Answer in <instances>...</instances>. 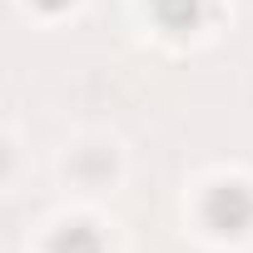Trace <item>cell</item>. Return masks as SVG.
Instances as JSON below:
<instances>
[{
  "instance_id": "obj_1",
  "label": "cell",
  "mask_w": 253,
  "mask_h": 253,
  "mask_svg": "<svg viewBox=\"0 0 253 253\" xmlns=\"http://www.w3.org/2000/svg\"><path fill=\"white\" fill-rule=\"evenodd\" d=\"M204 223H209L213 233H223V238L253 228V189H243V184H218V189H209V199H204Z\"/></svg>"
},
{
  "instance_id": "obj_2",
  "label": "cell",
  "mask_w": 253,
  "mask_h": 253,
  "mask_svg": "<svg viewBox=\"0 0 253 253\" xmlns=\"http://www.w3.org/2000/svg\"><path fill=\"white\" fill-rule=\"evenodd\" d=\"M204 15H209V0H154V20L164 30H174V35L194 30Z\"/></svg>"
},
{
  "instance_id": "obj_3",
  "label": "cell",
  "mask_w": 253,
  "mask_h": 253,
  "mask_svg": "<svg viewBox=\"0 0 253 253\" xmlns=\"http://www.w3.org/2000/svg\"><path fill=\"white\" fill-rule=\"evenodd\" d=\"M50 253H104V243H99V233L89 223H70L50 238Z\"/></svg>"
},
{
  "instance_id": "obj_4",
  "label": "cell",
  "mask_w": 253,
  "mask_h": 253,
  "mask_svg": "<svg viewBox=\"0 0 253 253\" xmlns=\"http://www.w3.org/2000/svg\"><path fill=\"white\" fill-rule=\"evenodd\" d=\"M35 5H40V10H65L70 0H35Z\"/></svg>"
},
{
  "instance_id": "obj_5",
  "label": "cell",
  "mask_w": 253,
  "mask_h": 253,
  "mask_svg": "<svg viewBox=\"0 0 253 253\" xmlns=\"http://www.w3.org/2000/svg\"><path fill=\"white\" fill-rule=\"evenodd\" d=\"M0 169H5V154H0Z\"/></svg>"
}]
</instances>
